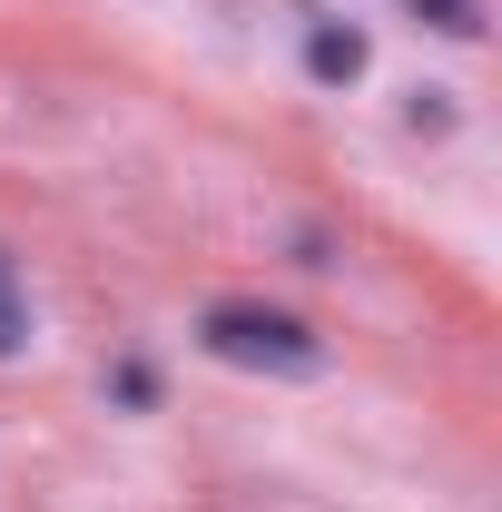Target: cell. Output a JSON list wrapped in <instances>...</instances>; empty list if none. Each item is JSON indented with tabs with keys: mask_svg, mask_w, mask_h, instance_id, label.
I'll return each mask as SVG.
<instances>
[{
	"mask_svg": "<svg viewBox=\"0 0 502 512\" xmlns=\"http://www.w3.org/2000/svg\"><path fill=\"white\" fill-rule=\"evenodd\" d=\"M197 345L217 355V365H247V375H315L325 365V345H315L296 316H276V306H207V325H197Z\"/></svg>",
	"mask_w": 502,
	"mask_h": 512,
	"instance_id": "1",
	"label": "cell"
},
{
	"mask_svg": "<svg viewBox=\"0 0 502 512\" xmlns=\"http://www.w3.org/2000/svg\"><path fill=\"white\" fill-rule=\"evenodd\" d=\"M306 69L325 79V89H345V79L365 69V40H355V30H335V20H315V30H306Z\"/></svg>",
	"mask_w": 502,
	"mask_h": 512,
	"instance_id": "2",
	"label": "cell"
},
{
	"mask_svg": "<svg viewBox=\"0 0 502 512\" xmlns=\"http://www.w3.org/2000/svg\"><path fill=\"white\" fill-rule=\"evenodd\" d=\"M414 10L434 20L443 40H483V10H473V0H414Z\"/></svg>",
	"mask_w": 502,
	"mask_h": 512,
	"instance_id": "3",
	"label": "cell"
},
{
	"mask_svg": "<svg viewBox=\"0 0 502 512\" xmlns=\"http://www.w3.org/2000/svg\"><path fill=\"white\" fill-rule=\"evenodd\" d=\"M20 335H30V306L10 296V256H0V355H20Z\"/></svg>",
	"mask_w": 502,
	"mask_h": 512,
	"instance_id": "4",
	"label": "cell"
}]
</instances>
